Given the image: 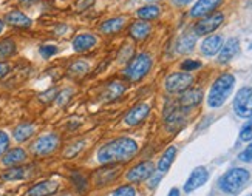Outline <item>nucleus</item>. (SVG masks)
I'll use <instances>...</instances> for the list:
<instances>
[{"label":"nucleus","mask_w":252,"mask_h":196,"mask_svg":"<svg viewBox=\"0 0 252 196\" xmlns=\"http://www.w3.org/2000/svg\"><path fill=\"white\" fill-rule=\"evenodd\" d=\"M71 182L76 187L78 192H85L87 187H88V181H87V176L80 172H73L71 173Z\"/></svg>","instance_id":"31"},{"label":"nucleus","mask_w":252,"mask_h":196,"mask_svg":"<svg viewBox=\"0 0 252 196\" xmlns=\"http://www.w3.org/2000/svg\"><path fill=\"white\" fill-rule=\"evenodd\" d=\"M233 111L240 118H252V87H243L233 99Z\"/></svg>","instance_id":"5"},{"label":"nucleus","mask_w":252,"mask_h":196,"mask_svg":"<svg viewBox=\"0 0 252 196\" xmlns=\"http://www.w3.org/2000/svg\"><path fill=\"white\" fill-rule=\"evenodd\" d=\"M223 3V0H196L195 5L191 8V17L194 19H200L211 13H213L217 8Z\"/></svg>","instance_id":"12"},{"label":"nucleus","mask_w":252,"mask_h":196,"mask_svg":"<svg viewBox=\"0 0 252 196\" xmlns=\"http://www.w3.org/2000/svg\"><path fill=\"white\" fill-rule=\"evenodd\" d=\"M203 101V91L200 88H187L186 91L181 93L178 99V105L181 110H187L192 108V107H196Z\"/></svg>","instance_id":"13"},{"label":"nucleus","mask_w":252,"mask_h":196,"mask_svg":"<svg viewBox=\"0 0 252 196\" xmlns=\"http://www.w3.org/2000/svg\"><path fill=\"white\" fill-rule=\"evenodd\" d=\"M96 43H97V39H96L95 34H92V33H80L73 39L71 45H73V50L76 53H87L92 48H95Z\"/></svg>","instance_id":"15"},{"label":"nucleus","mask_w":252,"mask_h":196,"mask_svg":"<svg viewBox=\"0 0 252 196\" xmlns=\"http://www.w3.org/2000/svg\"><path fill=\"white\" fill-rule=\"evenodd\" d=\"M152 33V25L147 20H136L129 25V36L135 42L146 40Z\"/></svg>","instance_id":"14"},{"label":"nucleus","mask_w":252,"mask_h":196,"mask_svg":"<svg viewBox=\"0 0 252 196\" xmlns=\"http://www.w3.org/2000/svg\"><path fill=\"white\" fill-rule=\"evenodd\" d=\"M196 45V34L195 33H186L176 42V51L179 54H187L192 53Z\"/></svg>","instance_id":"23"},{"label":"nucleus","mask_w":252,"mask_h":196,"mask_svg":"<svg viewBox=\"0 0 252 196\" xmlns=\"http://www.w3.org/2000/svg\"><path fill=\"white\" fill-rule=\"evenodd\" d=\"M175 156H176V147H174V145H170L164 153H163V156H161V159L158 161V170L161 172V173H164V172H167L170 167H172V164H174V161H175Z\"/></svg>","instance_id":"27"},{"label":"nucleus","mask_w":252,"mask_h":196,"mask_svg":"<svg viewBox=\"0 0 252 196\" xmlns=\"http://www.w3.org/2000/svg\"><path fill=\"white\" fill-rule=\"evenodd\" d=\"M84 147H85V142H84V141H76L75 144H71V145L65 150L64 156H65V158H73V156H76L78 153H80V151L84 150Z\"/></svg>","instance_id":"32"},{"label":"nucleus","mask_w":252,"mask_h":196,"mask_svg":"<svg viewBox=\"0 0 252 196\" xmlns=\"http://www.w3.org/2000/svg\"><path fill=\"white\" fill-rule=\"evenodd\" d=\"M93 3H95V0H78L76 10H78V11H85L87 8H90Z\"/></svg>","instance_id":"39"},{"label":"nucleus","mask_w":252,"mask_h":196,"mask_svg":"<svg viewBox=\"0 0 252 196\" xmlns=\"http://www.w3.org/2000/svg\"><path fill=\"white\" fill-rule=\"evenodd\" d=\"M161 14V8L155 3H149L146 6H141L139 10L136 11V16L138 19L141 20H154V19H158Z\"/></svg>","instance_id":"26"},{"label":"nucleus","mask_w":252,"mask_h":196,"mask_svg":"<svg viewBox=\"0 0 252 196\" xmlns=\"http://www.w3.org/2000/svg\"><path fill=\"white\" fill-rule=\"evenodd\" d=\"M60 145V139L58 135H43L39 136L31 144V151L36 156H47L51 155L53 151H56Z\"/></svg>","instance_id":"7"},{"label":"nucleus","mask_w":252,"mask_h":196,"mask_svg":"<svg viewBox=\"0 0 252 196\" xmlns=\"http://www.w3.org/2000/svg\"><path fill=\"white\" fill-rule=\"evenodd\" d=\"M224 22V14L223 13H211L204 17H200L198 22L195 23V34L196 36H208L217 31Z\"/></svg>","instance_id":"6"},{"label":"nucleus","mask_w":252,"mask_h":196,"mask_svg":"<svg viewBox=\"0 0 252 196\" xmlns=\"http://www.w3.org/2000/svg\"><path fill=\"white\" fill-rule=\"evenodd\" d=\"M138 153V144L132 138H116L97 151V161L102 165H119L129 162Z\"/></svg>","instance_id":"1"},{"label":"nucleus","mask_w":252,"mask_h":196,"mask_svg":"<svg viewBox=\"0 0 252 196\" xmlns=\"http://www.w3.org/2000/svg\"><path fill=\"white\" fill-rule=\"evenodd\" d=\"M154 172H155L154 162H150V161L141 162L138 165H135L133 168H130L127 173V179L130 182H142V181H147Z\"/></svg>","instance_id":"10"},{"label":"nucleus","mask_w":252,"mask_h":196,"mask_svg":"<svg viewBox=\"0 0 252 196\" xmlns=\"http://www.w3.org/2000/svg\"><path fill=\"white\" fill-rule=\"evenodd\" d=\"M39 51H40V56L42 57L50 59V57H53L55 54H58V47L56 45H42L39 48Z\"/></svg>","instance_id":"34"},{"label":"nucleus","mask_w":252,"mask_h":196,"mask_svg":"<svg viewBox=\"0 0 252 196\" xmlns=\"http://www.w3.org/2000/svg\"><path fill=\"white\" fill-rule=\"evenodd\" d=\"M194 2V0H172V3L178 8H183V6H187V5H191Z\"/></svg>","instance_id":"43"},{"label":"nucleus","mask_w":252,"mask_h":196,"mask_svg":"<svg viewBox=\"0 0 252 196\" xmlns=\"http://www.w3.org/2000/svg\"><path fill=\"white\" fill-rule=\"evenodd\" d=\"M88 71H90V64L87 60H76L68 68V73H71L73 76H84Z\"/></svg>","instance_id":"30"},{"label":"nucleus","mask_w":252,"mask_h":196,"mask_svg":"<svg viewBox=\"0 0 252 196\" xmlns=\"http://www.w3.org/2000/svg\"><path fill=\"white\" fill-rule=\"evenodd\" d=\"M8 73H10V65L6 62H0V79H3Z\"/></svg>","instance_id":"42"},{"label":"nucleus","mask_w":252,"mask_h":196,"mask_svg":"<svg viewBox=\"0 0 252 196\" xmlns=\"http://www.w3.org/2000/svg\"><path fill=\"white\" fill-rule=\"evenodd\" d=\"M152 64H154V60H152L149 53H141V54L129 60L127 67L124 68V77L129 82H138L149 74Z\"/></svg>","instance_id":"3"},{"label":"nucleus","mask_w":252,"mask_h":196,"mask_svg":"<svg viewBox=\"0 0 252 196\" xmlns=\"http://www.w3.org/2000/svg\"><path fill=\"white\" fill-rule=\"evenodd\" d=\"M248 181H249V172L246 168L235 167L228 173H224V176L220 179V189L224 193L235 195L248 184Z\"/></svg>","instance_id":"4"},{"label":"nucleus","mask_w":252,"mask_h":196,"mask_svg":"<svg viewBox=\"0 0 252 196\" xmlns=\"http://www.w3.org/2000/svg\"><path fill=\"white\" fill-rule=\"evenodd\" d=\"M62 196H68V195H62Z\"/></svg>","instance_id":"49"},{"label":"nucleus","mask_w":252,"mask_h":196,"mask_svg":"<svg viewBox=\"0 0 252 196\" xmlns=\"http://www.w3.org/2000/svg\"><path fill=\"white\" fill-rule=\"evenodd\" d=\"M3 28H5V22H3L2 19H0V34L3 33Z\"/></svg>","instance_id":"46"},{"label":"nucleus","mask_w":252,"mask_h":196,"mask_svg":"<svg viewBox=\"0 0 252 196\" xmlns=\"http://www.w3.org/2000/svg\"><path fill=\"white\" fill-rule=\"evenodd\" d=\"M59 190V184L56 181H42L33 185L26 193V196H51Z\"/></svg>","instance_id":"18"},{"label":"nucleus","mask_w":252,"mask_h":196,"mask_svg":"<svg viewBox=\"0 0 252 196\" xmlns=\"http://www.w3.org/2000/svg\"><path fill=\"white\" fill-rule=\"evenodd\" d=\"M5 22L8 25L14 26V28H30L33 25V20L30 19L28 16L25 13L19 11V10H14V11H10L6 16H5Z\"/></svg>","instance_id":"19"},{"label":"nucleus","mask_w":252,"mask_h":196,"mask_svg":"<svg viewBox=\"0 0 252 196\" xmlns=\"http://www.w3.org/2000/svg\"><path fill=\"white\" fill-rule=\"evenodd\" d=\"M240 141L251 142L252 141V118L248 119V122L240 130Z\"/></svg>","instance_id":"33"},{"label":"nucleus","mask_w":252,"mask_h":196,"mask_svg":"<svg viewBox=\"0 0 252 196\" xmlns=\"http://www.w3.org/2000/svg\"><path fill=\"white\" fill-rule=\"evenodd\" d=\"M36 2H39V0H20V3H23V5H33Z\"/></svg>","instance_id":"44"},{"label":"nucleus","mask_w":252,"mask_h":196,"mask_svg":"<svg viewBox=\"0 0 252 196\" xmlns=\"http://www.w3.org/2000/svg\"><path fill=\"white\" fill-rule=\"evenodd\" d=\"M125 26V17L124 16H116V17H112V19H107L101 23L99 26V30H101L102 34H116L124 30Z\"/></svg>","instance_id":"20"},{"label":"nucleus","mask_w":252,"mask_h":196,"mask_svg":"<svg viewBox=\"0 0 252 196\" xmlns=\"http://www.w3.org/2000/svg\"><path fill=\"white\" fill-rule=\"evenodd\" d=\"M181 68L184 71H194V70H198V68H201V62H198V60H184L183 64H181Z\"/></svg>","instance_id":"38"},{"label":"nucleus","mask_w":252,"mask_h":196,"mask_svg":"<svg viewBox=\"0 0 252 196\" xmlns=\"http://www.w3.org/2000/svg\"><path fill=\"white\" fill-rule=\"evenodd\" d=\"M238 159H240L241 162H248V164L252 162V141H251V144L248 145V148H245L238 155Z\"/></svg>","instance_id":"36"},{"label":"nucleus","mask_w":252,"mask_h":196,"mask_svg":"<svg viewBox=\"0 0 252 196\" xmlns=\"http://www.w3.org/2000/svg\"><path fill=\"white\" fill-rule=\"evenodd\" d=\"M146 2H149V3H156L158 0H146Z\"/></svg>","instance_id":"47"},{"label":"nucleus","mask_w":252,"mask_h":196,"mask_svg":"<svg viewBox=\"0 0 252 196\" xmlns=\"http://www.w3.org/2000/svg\"><path fill=\"white\" fill-rule=\"evenodd\" d=\"M161 178H163V173H158V175H155V172L154 173H152V176L149 178V185L150 187H156L158 185V182L161 181Z\"/></svg>","instance_id":"41"},{"label":"nucleus","mask_w":252,"mask_h":196,"mask_svg":"<svg viewBox=\"0 0 252 196\" xmlns=\"http://www.w3.org/2000/svg\"><path fill=\"white\" fill-rule=\"evenodd\" d=\"M34 135V125L30 122H23V124H19L14 131H13V136L17 142H25L28 141L31 136Z\"/></svg>","instance_id":"25"},{"label":"nucleus","mask_w":252,"mask_h":196,"mask_svg":"<svg viewBox=\"0 0 252 196\" xmlns=\"http://www.w3.org/2000/svg\"><path fill=\"white\" fill-rule=\"evenodd\" d=\"M249 50H252V43H251V45H249Z\"/></svg>","instance_id":"48"},{"label":"nucleus","mask_w":252,"mask_h":196,"mask_svg":"<svg viewBox=\"0 0 252 196\" xmlns=\"http://www.w3.org/2000/svg\"><path fill=\"white\" fill-rule=\"evenodd\" d=\"M30 172H31V167L16 165V167H11L10 170H6L2 175V179L3 181H19V179H25L26 176H30Z\"/></svg>","instance_id":"24"},{"label":"nucleus","mask_w":252,"mask_h":196,"mask_svg":"<svg viewBox=\"0 0 252 196\" xmlns=\"http://www.w3.org/2000/svg\"><path fill=\"white\" fill-rule=\"evenodd\" d=\"M150 113V107L149 104H138L132 107V108L127 111V114L124 116V124L129 127H136L141 122H144L147 119V116Z\"/></svg>","instance_id":"9"},{"label":"nucleus","mask_w":252,"mask_h":196,"mask_svg":"<svg viewBox=\"0 0 252 196\" xmlns=\"http://www.w3.org/2000/svg\"><path fill=\"white\" fill-rule=\"evenodd\" d=\"M248 196H252V193H251V195H248Z\"/></svg>","instance_id":"50"},{"label":"nucleus","mask_w":252,"mask_h":196,"mask_svg":"<svg viewBox=\"0 0 252 196\" xmlns=\"http://www.w3.org/2000/svg\"><path fill=\"white\" fill-rule=\"evenodd\" d=\"M233 87H235V77L229 73H224L220 77H217L211 87V91L208 94V105L211 108H218L226 99L231 96Z\"/></svg>","instance_id":"2"},{"label":"nucleus","mask_w":252,"mask_h":196,"mask_svg":"<svg viewBox=\"0 0 252 196\" xmlns=\"http://www.w3.org/2000/svg\"><path fill=\"white\" fill-rule=\"evenodd\" d=\"M8 147H10V138L5 131H0V156L6 153Z\"/></svg>","instance_id":"37"},{"label":"nucleus","mask_w":252,"mask_h":196,"mask_svg":"<svg viewBox=\"0 0 252 196\" xmlns=\"http://www.w3.org/2000/svg\"><path fill=\"white\" fill-rule=\"evenodd\" d=\"M119 175V167L118 165H107L102 170H97L95 175V182L101 187L105 185L107 182L113 181L116 176Z\"/></svg>","instance_id":"22"},{"label":"nucleus","mask_w":252,"mask_h":196,"mask_svg":"<svg viewBox=\"0 0 252 196\" xmlns=\"http://www.w3.org/2000/svg\"><path fill=\"white\" fill-rule=\"evenodd\" d=\"M125 91V87L122 82H118V81H113L110 84L105 85V93H104V97L107 101H113V99H118L119 96H122V93Z\"/></svg>","instance_id":"28"},{"label":"nucleus","mask_w":252,"mask_h":196,"mask_svg":"<svg viewBox=\"0 0 252 196\" xmlns=\"http://www.w3.org/2000/svg\"><path fill=\"white\" fill-rule=\"evenodd\" d=\"M26 161V151L23 148H13L10 151H6L3 155L2 159V164L6 167H16V165H20Z\"/></svg>","instance_id":"21"},{"label":"nucleus","mask_w":252,"mask_h":196,"mask_svg":"<svg viewBox=\"0 0 252 196\" xmlns=\"http://www.w3.org/2000/svg\"><path fill=\"white\" fill-rule=\"evenodd\" d=\"M71 96V91L70 90H65V91H62L60 94H58L55 99H56V102L59 104V105H62V104H65L67 101H68V97Z\"/></svg>","instance_id":"40"},{"label":"nucleus","mask_w":252,"mask_h":196,"mask_svg":"<svg viewBox=\"0 0 252 196\" xmlns=\"http://www.w3.org/2000/svg\"><path fill=\"white\" fill-rule=\"evenodd\" d=\"M113 196H136V192L132 185H122L113 192Z\"/></svg>","instance_id":"35"},{"label":"nucleus","mask_w":252,"mask_h":196,"mask_svg":"<svg viewBox=\"0 0 252 196\" xmlns=\"http://www.w3.org/2000/svg\"><path fill=\"white\" fill-rule=\"evenodd\" d=\"M209 179V172L206 167H196L195 170L191 173L189 179L184 184V192L186 193H191L196 189H200L201 185H204Z\"/></svg>","instance_id":"11"},{"label":"nucleus","mask_w":252,"mask_h":196,"mask_svg":"<svg viewBox=\"0 0 252 196\" xmlns=\"http://www.w3.org/2000/svg\"><path fill=\"white\" fill-rule=\"evenodd\" d=\"M16 42L13 39H5L0 42V60H6L8 57H11L16 54Z\"/></svg>","instance_id":"29"},{"label":"nucleus","mask_w":252,"mask_h":196,"mask_svg":"<svg viewBox=\"0 0 252 196\" xmlns=\"http://www.w3.org/2000/svg\"><path fill=\"white\" fill-rule=\"evenodd\" d=\"M223 45V37L218 34H213L206 37L201 43V54L206 57H212L215 54H218V51L221 50Z\"/></svg>","instance_id":"17"},{"label":"nucleus","mask_w":252,"mask_h":196,"mask_svg":"<svg viewBox=\"0 0 252 196\" xmlns=\"http://www.w3.org/2000/svg\"><path fill=\"white\" fill-rule=\"evenodd\" d=\"M238 51H240L238 39H235V37L229 39L226 43H223L221 50L218 51V62H220V64H228V62H231L233 57L238 54Z\"/></svg>","instance_id":"16"},{"label":"nucleus","mask_w":252,"mask_h":196,"mask_svg":"<svg viewBox=\"0 0 252 196\" xmlns=\"http://www.w3.org/2000/svg\"><path fill=\"white\" fill-rule=\"evenodd\" d=\"M167 196H179V190H178V189H172V190L169 192Z\"/></svg>","instance_id":"45"},{"label":"nucleus","mask_w":252,"mask_h":196,"mask_svg":"<svg viewBox=\"0 0 252 196\" xmlns=\"http://www.w3.org/2000/svg\"><path fill=\"white\" fill-rule=\"evenodd\" d=\"M192 82H194V76L184 71V73L169 74L164 81V87L169 93H183L187 88H191Z\"/></svg>","instance_id":"8"}]
</instances>
